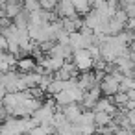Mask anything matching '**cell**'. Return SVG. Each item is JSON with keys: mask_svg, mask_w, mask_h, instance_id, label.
<instances>
[{"mask_svg": "<svg viewBox=\"0 0 135 135\" xmlns=\"http://www.w3.org/2000/svg\"><path fill=\"white\" fill-rule=\"evenodd\" d=\"M56 11L59 13V17L63 19H70L76 15V8H74V2L72 0H59V4L56 6Z\"/></svg>", "mask_w": 135, "mask_h": 135, "instance_id": "7a4b0ae2", "label": "cell"}, {"mask_svg": "<svg viewBox=\"0 0 135 135\" xmlns=\"http://www.w3.org/2000/svg\"><path fill=\"white\" fill-rule=\"evenodd\" d=\"M63 113H65V117L69 118V122H72V124L78 122L80 117H81V111H80V107H78L76 104H69V105H65Z\"/></svg>", "mask_w": 135, "mask_h": 135, "instance_id": "3957f363", "label": "cell"}, {"mask_svg": "<svg viewBox=\"0 0 135 135\" xmlns=\"http://www.w3.org/2000/svg\"><path fill=\"white\" fill-rule=\"evenodd\" d=\"M72 2H74V8H76V13H87L89 11L91 0H72Z\"/></svg>", "mask_w": 135, "mask_h": 135, "instance_id": "5b68a950", "label": "cell"}, {"mask_svg": "<svg viewBox=\"0 0 135 135\" xmlns=\"http://www.w3.org/2000/svg\"><path fill=\"white\" fill-rule=\"evenodd\" d=\"M72 59H74V63H76L78 70H81V72H87V70L94 65V59H93V56H91L89 48L76 50V52L72 54Z\"/></svg>", "mask_w": 135, "mask_h": 135, "instance_id": "6da1fadb", "label": "cell"}, {"mask_svg": "<svg viewBox=\"0 0 135 135\" xmlns=\"http://www.w3.org/2000/svg\"><path fill=\"white\" fill-rule=\"evenodd\" d=\"M17 65H19V69L22 72H33L35 70V61L32 57H22V59L17 61Z\"/></svg>", "mask_w": 135, "mask_h": 135, "instance_id": "277c9868", "label": "cell"}]
</instances>
